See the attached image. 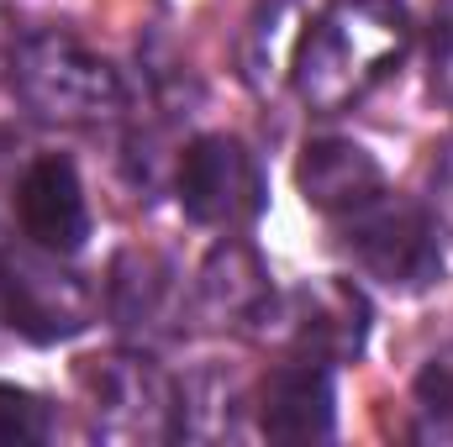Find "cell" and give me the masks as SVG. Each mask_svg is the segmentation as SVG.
Masks as SVG:
<instances>
[{
  "mask_svg": "<svg viewBox=\"0 0 453 447\" xmlns=\"http://www.w3.org/2000/svg\"><path fill=\"white\" fill-rule=\"evenodd\" d=\"M411 48V21L401 0H333L296 48V95L311 111L338 116L358 106Z\"/></svg>",
  "mask_w": 453,
  "mask_h": 447,
  "instance_id": "1",
  "label": "cell"
},
{
  "mask_svg": "<svg viewBox=\"0 0 453 447\" xmlns=\"http://www.w3.org/2000/svg\"><path fill=\"white\" fill-rule=\"evenodd\" d=\"M258 427L274 443H327L338 427L333 363L290 358V363L269 368V379L258 390Z\"/></svg>",
  "mask_w": 453,
  "mask_h": 447,
  "instance_id": "8",
  "label": "cell"
},
{
  "mask_svg": "<svg viewBox=\"0 0 453 447\" xmlns=\"http://www.w3.org/2000/svg\"><path fill=\"white\" fill-rule=\"evenodd\" d=\"M174 190L190 222L222 226V231H237L264 211V174L253 153L226 132H206L180 153Z\"/></svg>",
  "mask_w": 453,
  "mask_h": 447,
  "instance_id": "5",
  "label": "cell"
},
{
  "mask_svg": "<svg viewBox=\"0 0 453 447\" xmlns=\"http://www.w3.org/2000/svg\"><path fill=\"white\" fill-rule=\"evenodd\" d=\"M80 390L90 400L96 432L121 443H158L180 432V390L164 379V368L142 352L90 358L80 368Z\"/></svg>",
  "mask_w": 453,
  "mask_h": 447,
  "instance_id": "4",
  "label": "cell"
},
{
  "mask_svg": "<svg viewBox=\"0 0 453 447\" xmlns=\"http://www.w3.org/2000/svg\"><path fill=\"white\" fill-rule=\"evenodd\" d=\"M433 201H427V211H433V222L449 226L453 231V142L438 148V158H433Z\"/></svg>",
  "mask_w": 453,
  "mask_h": 447,
  "instance_id": "15",
  "label": "cell"
},
{
  "mask_svg": "<svg viewBox=\"0 0 453 447\" xmlns=\"http://www.w3.org/2000/svg\"><path fill=\"white\" fill-rule=\"evenodd\" d=\"M342 242L353 253V263L390 284V290H427L443 279V247H438V222L427 206L406 201V195H374L358 211H348Z\"/></svg>",
  "mask_w": 453,
  "mask_h": 447,
  "instance_id": "3",
  "label": "cell"
},
{
  "mask_svg": "<svg viewBox=\"0 0 453 447\" xmlns=\"http://www.w3.org/2000/svg\"><path fill=\"white\" fill-rule=\"evenodd\" d=\"M0 311L32 342H64L90 327V290L53 263V253H5L0 258Z\"/></svg>",
  "mask_w": 453,
  "mask_h": 447,
  "instance_id": "7",
  "label": "cell"
},
{
  "mask_svg": "<svg viewBox=\"0 0 453 447\" xmlns=\"http://www.w3.org/2000/svg\"><path fill=\"white\" fill-rule=\"evenodd\" d=\"M417 411L427 437H453V347L427 358V368L417 374Z\"/></svg>",
  "mask_w": 453,
  "mask_h": 447,
  "instance_id": "14",
  "label": "cell"
},
{
  "mask_svg": "<svg viewBox=\"0 0 453 447\" xmlns=\"http://www.w3.org/2000/svg\"><path fill=\"white\" fill-rule=\"evenodd\" d=\"M11 80H16V95L27 101V111L53 121V126L111 121L121 111V101H127L121 74L101 53H90L80 37L58 32V27L32 32V37L16 42Z\"/></svg>",
  "mask_w": 453,
  "mask_h": 447,
  "instance_id": "2",
  "label": "cell"
},
{
  "mask_svg": "<svg viewBox=\"0 0 453 447\" xmlns=\"http://www.w3.org/2000/svg\"><path fill=\"white\" fill-rule=\"evenodd\" d=\"M258 322H269V332L285 337L296 358L348 363V358L364 352L369 306H364V295H358L353 284L317 279V284H301V290H290V295H274Z\"/></svg>",
  "mask_w": 453,
  "mask_h": 447,
  "instance_id": "6",
  "label": "cell"
},
{
  "mask_svg": "<svg viewBox=\"0 0 453 447\" xmlns=\"http://www.w3.org/2000/svg\"><path fill=\"white\" fill-rule=\"evenodd\" d=\"M16 216H21V231L32 237V247H42L53 258L80 253L90 237V206H85V185H80L74 163L58 153L27 163V174L16 185Z\"/></svg>",
  "mask_w": 453,
  "mask_h": 447,
  "instance_id": "9",
  "label": "cell"
},
{
  "mask_svg": "<svg viewBox=\"0 0 453 447\" xmlns=\"http://www.w3.org/2000/svg\"><path fill=\"white\" fill-rule=\"evenodd\" d=\"M196 300L211 316V327H242V322H258L269 311L274 284H269V269L258 263V253L248 242H222L201 269Z\"/></svg>",
  "mask_w": 453,
  "mask_h": 447,
  "instance_id": "11",
  "label": "cell"
},
{
  "mask_svg": "<svg viewBox=\"0 0 453 447\" xmlns=\"http://www.w3.org/2000/svg\"><path fill=\"white\" fill-rule=\"evenodd\" d=\"M296 185H301L306 206H317L327 216H348V211H358L364 201H374L385 190V169L374 163V153L364 142L317 137V142L301 148Z\"/></svg>",
  "mask_w": 453,
  "mask_h": 447,
  "instance_id": "10",
  "label": "cell"
},
{
  "mask_svg": "<svg viewBox=\"0 0 453 447\" xmlns=\"http://www.w3.org/2000/svg\"><path fill=\"white\" fill-rule=\"evenodd\" d=\"M48 432H53V405L32 390L0 384V447L48 443Z\"/></svg>",
  "mask_w": 453,
  "mask_h": 447,
  "instance_id": "13",
  "label": "cell"
},
{
  "mask_svg": "<svg viewBox=\"0 0 453 447\" xmlns=\"http://www.w3.org/2000/svg\"><path fill=\"white\" fill-rule=\"evenodd\" d=\"M433 90L443 101H453V11L443 16V27L433 37Z\"/></svg>",
  "mask_w": 453,
  "mask_h": 447,
  "instance_id": "16",
  "label": "cell"
},
{
  "mask_svg": "<svg viewBox=\"0 0 453 447\" xmlns=\"http://www.w3.org/2000/svg\"><path fill=\"white\" fill-rule=\"evenodd\" d=\"M169 279H174V274L164 269V258H153V253H121L116 269H111V316L127 332H153V327H164L169 295H174Z\"/></svg>",
  "mask_w": 453,
  "mask_h": 447,
  "instance_id": "12",
  "label": "cell"
}]
</instances>
